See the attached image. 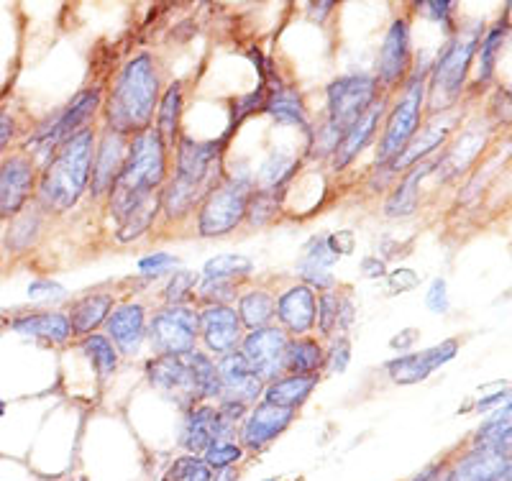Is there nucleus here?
<instances>
[{"instance_id": "nucleus-1", "label": "nucleus", "mask_w": 512, "mask_h": 481, "mask_svg": "<svg viewBox=\"0 0 512 481\" xmlns=\"http://www.w3.org/2000/svg\"><path fill=\"white\" fill-rule=\"evenodd\" d=\"M93 146V128H82L80 134L64 141L54 151L41 180L36 182V205L41 210L62 213L80 200V195L88 187L90 169H93Z\"/></svg>"}, {"instance_id": "nucleus-2", "label": "nucleus", "mask_w": 512, "mask_h": 481, "mask_svg": "<svg viewBox=\"0 0 512 481\" xmlns=\"http://www.w3.org/2000/svg\"><path fill=\"white\" fill-rule=\"evenodd\" d=\"M159 103V75L152 57L131 59L118 75L113 93L105 105L108 131L121 136H139L149 131L154 118V105Z\"/></svg>"}, {"instance_id": "nucleus-3", "label": "nucleus", "mask_w": 512, "mask_h": 481, "mask_svg": "<svg viewBox=\"0 0 512 481\" xmlns=\"http://www.w3.org/2000/svg\"><path fill=\"white\" fill-rule=\"evenodd\" d=\"M167 177V146L157 131H144L128 146L126 162L111 190V210L123 221L139 203L159 192Z\"/></svg>"}, {"instance_id": "nucleus-4", "label": "nucleus", "mask_w": 512, "mask_h": 481, "mask_svg": "<svg viewBox=\"0 0 512 481\" xmlns=\"http://www.w3.org/2000/svg\"><path fill=\"white\" fill-rule=\"evenodd\" d=\"M223 141H192L180 139L177 146L175 180L162 192V208L169 221H180L195 208L203 192L208 195L213 172L221 159Z\"/></svg>"}, {"instance_id": "nucleus-5", "label": "nucleus", "mask_w": 512, "mask_h": 481, "mask_svg": "<svg viewBox=\"0 0 512 481\" xmlns=\"http://www.w3.org/2000/svg\"><path fill=\"white\" fill-rule=\"evenodd\" d=\"M479 39H482V26H474L472 31L448 41V47L441 52L436 67H433V75L428 77L431 82H428V93H425V98L431 100L433 113H443L459 100L466 72L472 67V59L479 49Z\"/></svg>"}, {"instance_id": "nucleus-6", "label": "nucleus", "mask_w": 512, "mask_h": 481, "mask_svg": "<svg viewBox=\"0 0 512 481\" xmlns=\"http://www.w3.org/2000/svg\"><path fill=\"white\" fill-rule=\"evenodd\" d=\"M251 195V182L246 180H228L213 187L200 208L198 231L203 236H223L233 231L249 213Z\"/></svg>"}, {"instance_id": "nucleus-7", "label": "nucleus", "mask_w": 512, "mask_h": 481, "mask_svg": "<svg viewBox=\"0 0 512 481\" xmlns=\"http://www.w3.org/2000/svg\"><path fill=\"white\" fill-rule=\"evenodd\" d=\"M425 80H428V72L413 77L408 87H405V93H402V100L392 111V116L387 118V128H384V136L377 149V164L392 162L415 139L425 103Z\"/></svg>"}, {"instance_id": "nucleus-8", "label": "nucleus", "mask_w": 512, "mask_h": 481, "mask_svg": "<svg viewBox=\"0 0 512 481\" xmlns=\"http://www.w3.org/2000/svg\"><path fill=\"white\" fill-rule=\"evenodd\" d=\"M379 82L367 75L341 77L328 85V126L344 136L377 103Z\"/></svg>"}, {"instance_id": "nucleus-9", "label": "nucleus", "mask_w": 512, "mask_h": 481, "mask_svg": "<svg viewBox=\"0 0 512 481\" xmlns=\"http://www.w3.org/2000/svg\"><path fill=\"white\" fill-rule=\"evenodd\" d=\"M149 338L159 356H190L198 338V313L187 305L159 310L149 325Z\"/></svg>"}, {"instance_id": "nucleus-10", "label": "nucleus", "mask_w": 512, "mask_h": 481, "mask_svg": "<svg viewBox=\"0 0 512 481\" xmlns=\"http://www.w3.org/2000/svg\"><path fill=\"white\" fill-rule=\"evenodd\" d=\"M100 105V87H90V90H82L80 95L72 98V103L59 113L57 118L41 126L36 131V136L31 139V149L39 151H57L64 141H70L72 136L80 134L82 128H88L85 123L95 116Z\"/></svg>"}, {"instance_id": "nucleus-11", "label": "nucleus", "mask_w": 512, "mask_h": 481, "mask_svg": "<svg viewBox=\"0 0 512 481\" xmlns=\"http://www.w3.org/2000/svg\"><path fill=\"white\" fill-rule=\"evenodd\" d=\"M36 192V167L29 157L16 154L0 162V223L16 218Z\"/></svg>"}, {"instance_id": "nucleus-12", "label": "nucleus", "mask_w": 512, "mask_h": 481, "mask_svg": "<svg viewBox=\"0 0 512 481\" xmlns=\"http://www.w3.org/2000/svg\"><path fill=\"white\" fill-rule=\"evenodd\" d=\"M285 348H287V333L282 328H262V331H251L246 341L241 343L239 354L249 364L256 377L262 382H274L280 379L285 371Z\"/></svg>"}, {"instance_id": "nucleus-13", "label": "nucleus", "mask_w": 512, "mask_h": 481, "mask_svg": "<svg viewBox=\"0 0 512 481\" xmlns=\"http://www.w3.org/2000/svg\"><path fill=\"white\" fill-rule=\"evenodd\" d=\"M233 430H236V425L228 423L218 407H192V410L187 412L185 425H182L180 446L185 448L190 456H203L213 443L231 441Z\"/></svg>"}, {"instance_id": "nucleus-14", "label": "nucleus", "mask_w": 512, "mask_h": 481, "mask_svg": "<svg viewBox=\"0 0 512 481\" xmlns=\"http://www.w3.org/2000/svg\"><path fill=\"white\" fill-rule=\"evenodd\" d=\"M295 420V412L285 407H274L269 402H259L249 418L241 423V448L251 453H259L280 438Z\"/></svg>"}, {"instance_id": "nucleus-15", "label": "nucleus", "mask_w": 512, "mask_h": 481, "mask_svg": "<svg viewBox=\"0 0 512 481\" xmlns=\"http://www.w3.org/2000/svg\"><path fill=\"white\" fill-rule=\"evenodd\" d=\"M149 379L159 392H164L169 400H175L182 410L190 412L195 402L200 400L195 382H192L190 366L180 356H157L149 364Z\"/></svg>"}, {"instance_id": "nucleus-16", "label": "nucleus", "mask_w": 512, "mask_h": 481, "mask_svg": "<svg viewBox=\"0 0 512 481\" xmlns=\"http://www.w3.org/2000/svg\"><path fill=\"white\" fill-rule=\"evenodd\" d=\"M512 448H472L448 469V481H510Z\"/></svg>"}, {"instance_id": "nucleus-17", "label": "nucleus", "mask_w": 512, "mask_h": 481, "mask_svg": "<svg viewBox=\"0 0 512 481\" xmlns=\"http://www.w3.org/2000/svg\"><path fill=\"white\" fill-rule=\"evenodd\" d=\"M198 328L203 331V341L208 351L218 356L239 351L241 343V320L239 313L228 305H208L203 313H198Z\"/></svg>"}, {"instance_id": "nucleus-18", "label": "nucleus", "mask_w": 512, "mask_h": 481, "mask_svg": "<svg viewBox=\"0 0 512 481\" xmlns=\"http://www.w3.org/2000/svg\"><path fill=\"white\" fill-rule=\"evenodd\" d=\"M456 351H459V343L451 338V341H443L438 346L425 348L420 354H408L400 356L397 361H390L387 369H390L392 382L397 384H418L423 379H428L436 369H441L443 364L454 359Z\"/></svg>"}, {"instance_id": "nucleus-19", "label": "nucleus", "mask_w": 512, "mask_h": 481, "mask_svg": "<svg viewBox=\"0 0 512 481\" xmlns=\"http://www.w3.org/2000/svg\"><path fill=\"white\" fill-rule=\"evenodd\" d=\"M218 374H221L223 402H236V405L249 407L251 402H256V397L262 395L264 382L249 369V364H246L239 351L221 356Z\"/></svg>"}, {"instance_id": "nucleus-20", "label": "nucleus", "mask_w": 512, "mask_h": 481, "mask_svg": "<svg viewBox=\"0 0 512 481\" xmlns=\"http://www.w3.org/2000/svg\"><path fill=\"white\" fill-rule=\"evenodd\" d=\"M410 64V31L408 24L397 18L395 24L390 26L387 36H384L382 52H379V62H377V72L379 80L384 85H395L405 77Z\"/></svg>"}, {"instance_id": "nucleus-21", "label": "nucleus", "mask_w": 512, "mask_h": 481, "mask_svg": "<svg viewBox=\"0 0 512 481\" xmlns=\"http://www.w3.org/2000/svg\"><path fill=\"white\" fill-rule=\"evenodd\" d=\"M126 136L116 131H105L100 139L98 154L93 157V195L100 198L103 192L113 190L118 174H121L123 162H126Z\"/></svg>"}, {"instance_id": "nucleus-22", "label": "nucleus", "mask_w": 512, "mask_h": 481, "mask_svg": "<svg viewBox=\"0 0 512 481\" xmlns=\"http://www.w3.org/2000/svg\"><path fill=\"white\" fill-rule=\"evenodd\" d=\"M277 315L282 320V331H290L295 336L308 333L315 325V315H318V300H315L313 290L305 284H297L292 290L277 300Z\"/></svg>"}, {"instance_id": "nucleus-23", "label": "nucleus", "mask_w": 512, "mask_h": 481, "mask_svg": "<svg viewBox=\"0 0 512 481\" xmlns=\"http://www.w3.org/2000/svg\"><path fill=\"white\" fill-rule=\"evenodd\" d=\"M105 328H108V336H111V341L121 348L123 354H134L146 331L144 308L136 305V302L118 305V308L108 315V320H105Z\"/></svg>"}, {"instance_id": "nucleus-24", "label": "nucleus", "mask_w": 512, "mask_h": 481, "mask_svg": "<svg viewBox=\"0 0 512 481\" xmlns=\"http://www.w3.org/2000/svg\"><path fill=\"white\" fill-rule=\"evenodd\" d=\"M382 113H384V103L382 100H377V103H374L372 108H369V111L364 113V116H361L344 136H341V141H338L336 146V154H333V167L344 169L346 164L354 162V159L359 157L361 151H364V146L372 141Z\"/></svg>"}, {"instance_id": "nucleus-25", "label": "nucleus", "mask_w": 512, "mask_h": 481, "mask_svg": "<svg viewBox=\"0 0 512 481\" xmlns=\"http://www.w3.org/2000/svg\"><path fill=\"white\" fill-rule=\"evenodd\" d=\"M16 333H24V336L41 338V341L49 343H64L70 338V318L62 313H26L16 315L8 323Z\"/></svg>"}, {"instance_id": "nucleus-26", "label": "nucleus", "mask_w": 512, "mask_h": 481, "mask_svg": "<svg viewBox=\"0 0 512 481\" xmlns=\"http://www.w3.org/2000/svg\"><path fill=\"white\" fill-rule=\"evenodd\" d=\"M315 384H318V377H292V374H285V377L269 382V387L264 389V402L295 412L297 407L308 400Z\"/></svg>"}, {"instance_id": "nucleus-27", "label": "nucleus", "mask_w": 512, "mask_h": 481, "mask_svg": "<svg viewBox=\"0 0 512 481\" xmlns=\"http://www.w3.org/2000/svg\"><path fill=\"white\" fill-rule=\"evenodd\" d=\"M113 297L108 292H98V295L82 297L80 302H75L70 310V328L72 333H93L98 325H103L111 315Z\"/></svg>"}, {"instance_id": "nucleus-28", "label": "nucleus", "mask_w": 512, "mask_h": 481, "mask_svg": "<svg viewBox=\"0 0 512 481\" xmlns=\"http://www.w3.org/2000/svg\"><path fill=\"white\" fill-rule=\"evenodd\" d=\"M41 231V208L39 205H26L16 218H11L8 223L6 238H3V244H6V251L11 254H21V251L31 249L34 241L39 238Z\"/></svg>"}, {"instance_id": "nucleus-29", "label": "nucleus", "mask_w": 512, "mask_h": 481, "mask_svg": "<svg viewBox=\"0 0 512 481\" xmlns=\"http://www.w3.org/2000/svg\"><path fill=\"white\" fill-rule=\"evenodd\" d=\"M323 366V351L313 338H295L287 341L285 348V371L292 377H318Z\"/></svg>"}, {"instance_id": "nucleus-30", "label": "nucleus", "mask_w": 512, "mask_h": 481, "mask_svg": "<svg viewBox=\"0 0 512 481\" xmlns=\"http://www.w3.org/2000/svg\"><path fill=\"white\" fill-rule=\"evenodd\" d=\"M474 448H512V400L484 420L474 433Z\"/></svg>"}, {"instance_id": "nucleus-31", "label": "nucleus", "mask_w": 512, "mask_h": 481, "mask_svg": "<svg viewBox=\"0 0 512 481\" xmlns=\"http://www.w3.org/2000/svg\"><path fill=\"white\" fill-rule=\"evenodd\" d=\"M448 131H451V121L433 123L428 131H423L418 139L410 141V144L405 146V149H402L395 159H392V169H395V172H400V169L413 167L415 162H420L423 157H428V154H431L436 146H441V141L446 139Z\"/></svg>"}, {"instance_id": "nucleus-32", "label": "nucleus", "mask_w": 512, "mask_h": 481, "mask_svg": "<svg viewBox=\"0 0 512 481\" xmlns=\"http://www.w3.org/2000/svg\"><path fill=\"white\" fill-rule=\"evenodd\" d=\"M277 313V302L272 295L262 290H254L239 300V320L249 331H262L267 328L269 320Z\"/></svg>"}, {"instance_id": "nucleus-33", "label": "nucleus", "mask_w": 512, "mask_h": 481, "mask_svg": "<svg viewBox=\"0 0 512 481\" xmlns=\"http://www.w3.org/2000/svg\"><path fill=\"white\" fill-rule=\"evenodd\" d=\"M187 366H190L192 382H195L200 400L223 397L221 374H218V366L213 364V359H210L208 354H203V351H192L190 359H187Z\"/></svg>"}, {"instance_id": "nucleus-34", "label": "nucleus", "mask_w": 512, "mask_h": 481, "mask_svg": "<svg viewBox=\"0 0 512 481\" xmlns=\"http://www.w3.org/2000/svg\"><path fill=\"white\" fill-rule=\"evenodd\" d=\"M351 315H354L351 302L338 300L336 292L328 290L326 295L318 300V325L326 336H333L336 331L344 333L351 323Z\"/></svg>"}, {"instance_id": "nucleus-35", "label": "nucleus", "mask_w": 512, "mask_h": 481, "mask_svg": "<svg viewBox=\"0 0 512 481\" xmlns=\"http://www.w3.org/2000/svg\"><path fill=\"white\" fill-rule=\"evenodd\" d=\"M267 113L277 123H290V126H305V105L292 87H282L267 98Z\"/></svg>"}, {"instance_id": "nucleus-36", "label": "nucleus", "mask_w": 512, "mask_h": 481, "mask_svg": "<svg viewBox=\"0 0 512 481\" xmlns=\"http://www.w3.org/2000/svg\"><path fill=\"white\" fill-rule=\"evenodd\" d=\"M182 113V87L172 85L162 100H159V116H157V134L164 146H172L177 139V126H180Z\"/></svg>"}, {"instance_id": "nucleus-37", "label": "nucleus", "mask_w": 512, "mask_h": 481, "mask_svg": "<svg viewBox=\"0 0 512 481\" xmlns=\"http://www.w3.org/2000/svg\"><path fill=\"white\" fill-rule=\"evenodd\" d=\"M159 208H162V192H154V195H149V198L144 200V203L136 205L131 213L126 215L121 221V233H118V238L121 241H131V238H139L141 233L146 231V228L152 226L154 218H157Z\"/></svg>"}, {"instance_id": "nucleus-38", "label": "nucleus", "mask_w": 512, "mask_h": 481, "mask_svg": "<svg viewBox=\"0 0 512 481\" xmlns=\"http://www.w3.org/2000/svg\"><path fill=\"white\" fill-rule=\"evenodd\" d=\"M505 39H507V21H497V24L484 34V39L479 41V82L492 80V75H495L497 54L502 52Z\"/></svg>"}, {"instance_id": "nucleus-39", "label": "nucleus", "mask_w": 512, "mask_h": 481, "mask_svg": "<svg viewBox=\"0 0 512 481\" xmlns=\"http://www.w3.org/2000/svg\"><path fill=\"white\" fill-rule=\"evenodd\" d=\"M428 169H431V164L413 169V174H410L408 180L402 182V185L397 187L395 195L387 200V213L400 218V215H410L415 208H418V182L423 180V174L428 172Z\"/></svg>"}, {"instance_id": "nucleus-40", "label": "nucleus", "mask_w": 512, "mask_h": 481, "mask_svg": "<svg viewBox=\"0 0 512 481\" xmlns=\"http://www.w3.org/2000/svg\"><path fill=\"white\" fill-rule=\"evenodd\" d=\"M82 351L93 361L95 371H98L100 377H111L113 371H116L118 351L105 336H88L82 341Z\"/></svg>"}, {"instance_id": "nucleus-41", "label": "nucleus", "mask_w": 512, "mask_h": 481, "mask_svg": "<svg viewBox=\"0 0 512 481\" xmlns=\"http://www.w3.org/2000/svg\"><path fill=\"white\" fill-rule=\"evenodd\" d=\"M213 476L216 474L208 469V464H205L203 458L185 453V456L175 458V461L169 464L162 481H213Z\"/></svg>"}, {"instance_id": "nucleus-42", "label": "nucleus", "mask_w": 512, "mask_h": 481, "mask_svg": "<svg viewBox=\"0 0 512 481\" xmlns=\"http://www.w3.org/2000/svg\"><path fill=\"white\" fill-rule=\"evenodd\" d=\"M244 453L246 451L241 448V443L218 441V443H213V446H210L200 458H203L205 464H208V469L213 471V474H221V471H231L233 466L241 464Z\"/></svg>"}, {"instance_id": "nucleus-43", "label": "nucleus", "mask_w": 512, "mask_h": 481, "mask_svg": "<svg viewBox=\"0 0 512 481\" xmlns=\"http://www.w3.org/2000/svg\"><path fill=\"white\" fill-rule=\"evenodd\" d=\"M251 272V261L236 254H221L205 264V279H236Z\"/></svg>"}, {"instance_id": "nucleus-44", "label": "nucleus", "mask_w": 512, "mask_h": 481, "mask_svg": "<svg viewBox=\"0 0 512 481\" xmlns=\"http://www.w3.org/2000/svg\"><path fill=\"white\" fill-rule=\"evenodd\" d=\"M195 284H198V277L192 272H177L172 277V282L167 284V290H164V297L169 300V305H182L187 297L195 292Z\"/></svg>"}, {"instance_id": "nucleus-45", "label": "nucleus", "mask_w": 512, "mask_h": 481, "mask_svg": "<svg viewBox=\"0 0 512 481\" xmlns=\"http://www.w3.org/2000/svg\"><path fill=\"white\" fill-rule=\"evenodd\" d=\"M290 169H292V164L287 162V159L272 157L267 164H264L262 172H259V180H262V182H259V185H262L264 190H269V187H274V185H277V182L287 180V174H290Z\"/></svg>"}, {"instance_id": "nucleus-46", "label": "nucleus", "mask_w": 512, "mask_h": 481, "mask_svg": "<svg viewBox=\"0 0 512 481\" xmlns=\"http://www.w3.org/2000/svg\"><path fill=\"white\" fill-rule=\"evenodd\" d=\"M175 267H177V256L172 254H154L139 261V272L144 274V277H159V274L169 272V269H175Z\"/></svg>"}, {"instance_id": "nucleus-47", "label": "nucleus", "mask_w": 512, "mask_h": 481, "mask_svg": "<svg viewBox=\"0 0 512 481\" xmlns=\"http://www.w3.org/2000/svg\"><path fill=\"white\" fill-rule=\"evenodd\" d=\"M267 90H264V82L259 85V90H254L251 95H246V98H241L239 103H236V111H233V123H239V118L249 116V113H254L256 108H264L267 105Z\"/></svg>"}, {"instance_id": "nucleus-48", "label": "nucleus", "mask_w": 512, "mask_h": 481, "mask_svg": "<svg viewBox=\"0 0 512 481\" xmlns=\"http://www.w3.org/2000/svg\"><path fill=\"white\" fill-rule=\"evenodd\" d=\"M349 359H351L349 341H346V338H341V341H333L331 351H328V359H326L328 369H331V371H346V366H349Z\"/></svg>"}, {"instance_id": "nucleus-49", "label": "nucleus", "mask_w": 512, "mask_h": 481, "mask_svg": "<svg viewBox=\"0 0 512 481\" xmlns=\"http://www.w3.org/2000/svg\"><path fill=\"white\" fill-rule=\"evenodd\" d=\"M425 302H428V310H431V313H446L448 295H446V282H443V279H436V282L431 284V290H428Z\"/></svg>"}, {"instance_id": "nucleus-50", "label": "nucleus", "mask_w": 512, "mask_h": 481, "mask_svg": "<svg viewBox=\"0 0 512 481\" xmlns=\"http://www.w3.org/2000/svg\"><path fill=\"white\" fill-rule=\"evenodd\" d=\"M13 134H16V121H13V116L6 108H0V157H3V151L13 141Z\"/></svg>"}, {"instance_id": "nucleus-51", "label": "nucleus", "mask_w": 512, "mask_h": 481, "mask_svg": "<svg viewBox=\"0 0 512 481\" xmlns=\"http://www.w3.org/2000/svg\"><path fill=\"white\" fill-rule=\"evenodd\" d=\"M495 116L500 121L512 123V87H505L495 100Z\"/></svg>"}, {"instance_id": "nucleus-52", "label": "nucleus", "mask_w": 512, "mask_h": 481, "mask_svg": "<svg viewBox=\"0 0 512 481\" xmlns=\"http://www.w3.org/2000/svg\"><path fill=\"white\" fill-rule=\"evenodd\" d=\"M423 8L431 13L433 21L448 24V13L454 11V3H448V0H431V3H423Z\"/></svg>"}, {"instance_id": "nucleus-53", "label": "nucleus", "mask_w": 512, "mask_h": 481, "mask_svg": "<svg viewBox=\"0 0 512 481\" xmlns=\"http://www.w3.org/2000/svg\"><path fill=\"white\" fill-rule=\"evenodd\" d=\"M512 400V389H500L495 395L484 397V400L477 402V412H487V410H495V407H502L505 402Z\"/></svg>"}, {"instance_id": "nucleus-54", "label": "nucleus", "mask_w": 512, "mask_h": 481, "mask_svg": "<svg viewBox=\"0 0 512 481\" xmlns=\"http://www.w3.org/2000/svg\"><path fill=\"white\" fill-rule=\"evenodd\" d=\"M29 295L31 297H44V295H54V297H62L64 295V287L57 282H34L29 287Z\"/></svg>"}, {"instance_id": "nucleus-55", "label": "nucleus", "mask_w": 512, "mask_h": 481, "mask_svg": "<svg viewBox=\"0 0 512 481\" xmlns=\"http://www.w3.org/2000/svg\"><path fill=\"white\" fill-rule=\"evenodd\" d=\"M390 284L392 290H413V284H418V277H415V272H410V269H400V272L392 274Z\"/></svg>"}, {"instance_id": "nucleus-56", "label": "nucleus", "mask_w": 512, "mask_h": 481, "mask_svg": "<svg viewBox=\"0 0 512 481\" xmlns=\"http://www.w3.org/2000/svg\"><path fill=\"white\" fill-rule=\"evenodd\" d=\"M408 481H448V469L446 466H428V469L420 471L418 476Z\"/></svg>"}, {"instance_id": "nucleus-57", "label": "nucleus", "mask_w": 512, "mask_h": 481, "mask_svg": "<svg viewBox=\"0 0 512 481\" xmlns=\"http://www.w3.org/2000/svg\"><path fill=\"white\" fill-rule=\"evenodd\" d=\"M364 274H369V277H379V274H384L382 261H374V259L364 261Z\"/></svg>"}, {"instance_id": "nucleus-58", "label": "nucleus", "mask_w": 512, "mask_h": 481, "mask_svg": "<svg viewBox=\"0 0 512 481\" xmlns=\"http://www.w3.org/2000/svg\"><path fill=\"white\" fill-rule=\"evenodd\" d=\"M213 481H239V471H236V469L221 471V474L213 476Z\"/></svg>"}, {"instance_id": "nucleus-59", "label": "nucleus", "mask_w": 512, "mask_h": 481, "mask_svg": "<svg viewBox=\"0 0 512 481\" xmlns=\"http://www.w3.org/2000/svg\"><path fill=\"white\" fill-rule=\"evenodd\" d=\"M3 415H6V402L0 400V418H3Z\"/></svg>"}, {"instance_id": "nucleus-60", "label": "nucleus", "mask_w": 512, "mask_h": 481, "mask_svg": "<svg viewBox=\"0 0 512 481\" xmlns=\"http://www.w3.org/2000/svg\"><path fill=\"white\" fill-rule=\"evenodd\" d=\"M262 481H274V479H262Z\"/></svg>"}, {"instance_id": "nucleus-61", "label": "nucleus", "mask_w": 512, "mask_h": 481, "mask_svg": "<svg viewBox=\"0 0 512 481\" xmlns=\"http://www.w3.org/2000/svg\"><path fill=\"white\" fill-rule=\"evenodd\" d=\"M0 325H3V318H0Z\"/></svg>"}]
</instances>
